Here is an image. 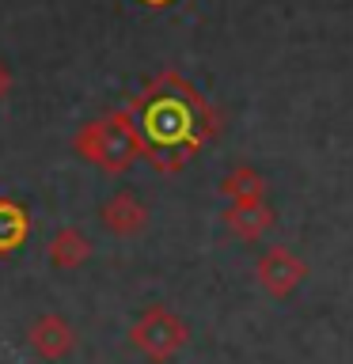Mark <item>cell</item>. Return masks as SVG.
Masks as SVG:
<instances>
[{
	"label": "cell",
	"mask_w": 353,
	"mask_h": 364,
	"mask_svg": "<svg viewBox=\"0 0 353 364\" xmlns=\"http://www.w3.org/2000/svg\"><path fill=\"white\" fill-rule=\"evenodd\" d=\"M125 114L141 136V152H148V159L164 171L182 167L216 129V118L205 107V99L175 73H164Z\"/></svg>",
	"instance_id": "1"
},
{
	"label": "cell",
	"mask_w": 353,
	"mask_h": 364,
	"mask_svg": "<svg viewBox=\"0 0 353 364\" xmlns=\"http://www.w3.org/2000/svg\"><path fill=\"white\" fill-rule=\"evenodd\" d=\"M80 144H84V152L91 159H99V164L110 167V171L130 167L133 156L141 152V136H137L130 114H110V118L95 122L84 136H80Z\"/></svg>",
	"instance_id": "2"
},
{
	"label": "cell",
	"mask_w": 353,
	"mask_h": 364,
	"mask_svg": "<svg viewBox=\"0 0 353 364\" xmlns=\"http://www.w3.org/2000/svg\"><path fill=\"white\" fill-rule=\"evenodd\" d=\"M133 341L141 346L152 360H167L171 353L186 346V326L179 315H171L167 307H152L141 315V323L133 326Z\"/></svg>",
	"instance_id": "3"
},
{
	"label": "cell",
	"mask_w": 353,
	"mask_h": 364,
	"mask_svg": "<svg viewBox=\"0 0 353 364\" xmlns=\"http://www.w3.org/2000/svg\"><path fill=\"white\" fill-rule=\"evenodd\" d=\"M255 269H258V284L270 296H278V300H285V296L307 277V262L300 255H293L289 247H270L266 255L258 258Z\"/></svg>",
	"instance_id": "4"
},
{
	"label": "cell",
	"mask_w": 353,
	"mask_h": 364,
	"mask_svg": "<svg viewBox=\"0 0 353 364\" xmlns=\"http://www.w3.org/2000/svg\"><path fill=\"white\" fill-rule=\"evenodd\" d=\"M228 228L239 239H262L273 228V213L266 201H247V205H232L228 209Z\"/></svg>",
	"instance_id": "5"
},
{
	"label": "cell",
	"mask_w": 353,
	"mask_h": 364,
	"mask_svg": "<svg viewBox=\"0 0 353 364\" xmlns=\"http://www.w3.org/2000/svg\"><path fill=\"white\" fill-rule=\"evenodd\" d=\"M31 346L42 353V357H65L68 349H73V330H68L61 318H42V323H34L31 330Z\"/></svg>",
	"instance_id": "6"
},
{
	"label": "cell",
	"mask_w": 353,
	"mask_h": 364,
	"mask_svg": "<svg viewBox=\"0 0 353 364\" xmlns=\"http://www.w3.org/2000/svg\"><path fill=\"white\" fill-rule=\"evenodd\" d=\"M224 193L232 198V205H247V201H262L266 198V178L251 167H239L224 178Z\"/></svg>",
	"instance_id": "7"
},
{
	"label": "cell",
	"mask_w": 353,
	"mask_h": 364,
	"mask_svg": "<svg viewBox=\"0 0 353 364\" xmlns=\"http://www.w3.org/2000/svg\"><path fill=\"white\" fill-rule=\"evenodd\" d=\"M27 239V213L16 201H0V255L16 250Z\"/></svg>",
	"instance_id": "8"
},
{
	"label": "cell",
	"mask_w": 353,
	"mask_h": 364,
	"mask_svg": "<svg viewBox=\"0 0 353 364\" xmlns=\"http://www.w3.org/2000/svg\"><path fill=\"white\" fill-rule=\"evenodd\" d=\"M144 4H152V8H159V4H171V0H144Z\"/></svg>",
	"instance_id": "9"
}]
</instances>
